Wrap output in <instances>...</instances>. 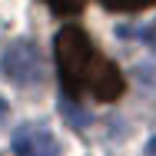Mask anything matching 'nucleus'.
<instances>
[{"mask_svg": "<svg viewBox=\"0 0 156 156\" xmlns=\"http://www.w3.org/2000/svg\"><path fill=\"white\" fill-rule=\"evenodd\" d=\"M13 153L17 156H60V143L57 136L40 123H23L13 129V140H10Z\"/></svg>", "mask_w": 156, "mask_h": 156, "instance_id": "7ed1b4c3", "label": "nucleus"}, {"mask_svg": "<svg viewBox=\"0 0 156 156\" xmlns=\"http://www.w3.org/2000/svg\"><path fill=\"white\" fill-rule=\"evenodd\" d=\"M106 10H116V13H129V10H146L153 7L156 0H100Z\"/></svg>", "mask_w": 156, "mask_h": 156, "instance_id": "39448f33", "label": "nucleus"}, {"mask_svg": "<svg viewBox=\"0 0 156 156\" xmlns=\"http://www.w3.org/2000/svg\"><path fill=\"white\" fill-rule=\"evenodd\" d=\"M60 110H63V116L70 120L73 126H87L90 123V116H87V110H80V106H73V100L70 96H63L60 100Z\"/></svg>", "mask_w": 156, "mask_h": 156, "instance_id": "423d86ee", "label": "nucleus"}, {"mask_svg": "<svg viewBox=\"0 0 156 156\" xmlns=\"http://www.w3.org/2000/svg\"><path fill=\"white\" fill-rule=\"evenodd\" d=\"M87 90H90L96 100H103V103H113V100H120V96H123L126 80H123L120 66H116L113 60L96 57L93 70H90V76H87Z\"/></svg>", "mask_w": 156, "mask_h": 156, "instance_id": "20e7f679", "label": "nucleus"}, {"mask_svg": "<svg viewBox=\"0 0 156 156\" xmlns=\"http://www.w3.org/2000/svg\"><path fill=\"white\" fill-rule=\"evenodd\" d=\"M3 116H7V100L0 96V120H3Z\"/></svg>", "mask_w": 156, "mask_h": 156, "instance_id": "1a4fd4ad", "label": "nucleus"}, {"mask_svg": "<svg viewBox=\"0 0 156 156\" xmlns=\"http://www.w3.org/2000/svg\"><path fill=\"white\" fill-rule=\"evenodd\" d=\"M53 57H57V73H60L63 93L80 96L87 90V76H90L96 57H100L93 50V40L80 27H63L53 40Z\"/></svg>", "mask_w": 156, "mask_h": 156, "instance_id": "f257e3e1", "label": "nucleus"}, {"mask_svg": "<svg viewBox=\"0 0 156 156\" xmlns=\"http://www.w3.org/2000/svg\"><path fill=\"white\" fill-rule=\"evenodd\" d=\"M150 40H153V47H156V27H153V30H150Z\"/></svg>", "mask_w": 156, "mask_h": 156, "instance_id": "9d476101", "label": "nucleus"}, {"mask_svg": "<svg viewBox=\"0 0 156 156\" xmlns=\"http://www.w3.org/2000/svg\"><path fill=\"white\" fill-rule=\"evenodd\" d=\"M47 3H50V10L60 13V17H73V13H80V10L87 7V0H47Z\"/></svg>", "mask_w": 156, "mask_h": 156, "instance_id": "0eeeda50", "label": "nucleus"}, {"mask_svg": "<svg viewBox=\"0 0 156 156\" xmlns=\"http://www.w3.org/2000/svg\"><path fill=\"white\" fill-rule=\"evenodd\" d=\"M0 70L17 87H37V83L47 80L43 53L37 50V43H30V40H13L3 50V57H0Z\"/></svg>", "mask_w": 156, "mask_h": 156, "instance_id": "f03ea898", "label": "nucleus"}, {"mask_svg": "<svg viewBox=\"0 0 156 156\" xmlns=\"http://www.w3.org/2000/svg\"><path fill=\"white\" fill-rule=\"evenodd\" d=\"M146 156H156V136L150 140V143H146Z\"/></svg>", "mask_w": 156, "mask_h": 156, "instance_id": "6e6552de", "label": "nucleus"}]
</instances>
